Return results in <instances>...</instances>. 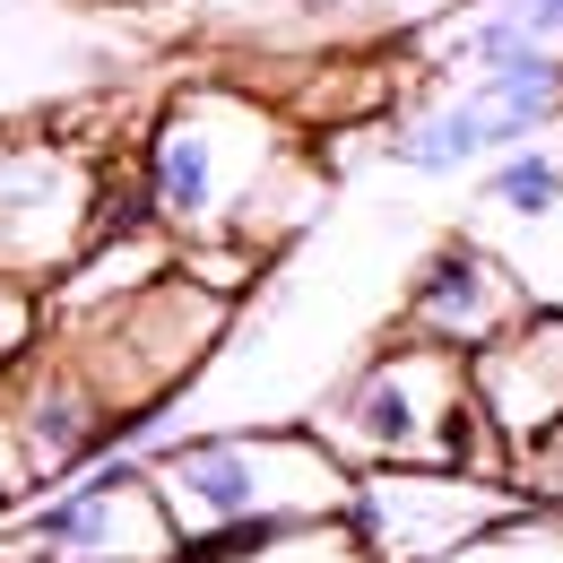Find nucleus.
<instances>
[{
  "label": "nucleus",
  "instance_id": "obj_1",
  "mask_svg": "<svg viewBox=\"0 0 563 563\" xmlns=\"http://www.w3.org/2000/svg\"><path fill=\"white\" fill-rule=\"evenodd\" d=\"M312 200H321V174L261 96L200 87V96H174L147 131V209L165 234L269 252Z\"/></svg>",
  "mask_w": 563,
  "mask_h": 563
},
{
  "label": "nucleus",
  "instance_id": "obj_2",
  "mask_svg": "<svg viewBox=\"0 0 563 563\" xmlns=\"http://www.w3.org/2000/svg\"><path fill=\"white\" fill-rule=\"evenodd\" d=\"M330 460L364 468H451V477H494L503 442L468 390V355L442 339H399L347 382V399L321 424Z\"/></svg>",
  "mask_w": 563,
  "mask_h": 563
},
{
  "label": "nucleus",
  "instance_id": "obj_3",
  "mask_svg": "<svg viewBox=\"0 0 563 563\" xmlns=\"http://www.w3.org/2000/svg\"><path fill=\"white\" fill-rule=\"evenodd\" d=\"M147 477L174 511V538H200V529H234V520H339L347 511V460H330L321 442H295V433H209V442H183L165 460H147Z\"/></svg>",
  "mask_w": 563,
  "mask_h": 563
},
{
  "label": "nucleus",
  "instance_id": "obj_4",
  "mask_svg": "<svg viewBox=\"0 0 563 563\" xmlns=\"http://www.w3.org/2000/svg\"><path fill=\"white\" fill-rule=\"evenodd\" d=\"M547 122H563V44H529L520 62L477 70L460 87H442V96H424V104H408L382 131V156L399 174H460L477 156L538 140Z\"/></svg>",
  "mask_w": 563,
  "mask_h": 563
},
{
  "label": "nucleus",
  "instance_id": "obj_5",
  "mask_svg": "<svg viewBox=\"0 0 563 563\" xmlns=\"http://www.w3.org/2000/svg\"><path fill=\"white\" fill-rule=\"evenodd\" d=\"M174 547L183 538H174V511L147 477V460H104L87 468V486L35 503L9 529L0 563H174Z\"/></svg>",
  "mask_w": 563,
  "mask_h": 563
},
{
  "label": "nucleus",
  "instance_id": "obj_6",
  "mask_svg": "<svg viewBox=\"0 0 563 563\" xmlns=\"http://www.w3.org/2000/svg\"><path fill=\"white\" fill-rule=\"evenodd\" d=\"M511 511V494L494 477H451V468H373L347 494V538L364 563H433L460 538H477L486 520Z\"/></svg>",
  "mask_w": 563,
  "mask_h": 563
},
{
  "label": "nucleus",
  "instance_id": "obj_7",
  "mask_svg": "<svg viewBox=\"0 0 563 563\" xmlns=\"http://www.w3.org/2000/svg\"><path fill=\"white\" fill-rule=\"evenodd\" d=\"M96 174L53 140H0V278H35L87 252Z\"/></svg>",
  "mask_w": 563,
  "mask_h": 563
},
{
  "label": "nucleus",
  "instance_id": "obj_8",
  "mask_svg": "<svg viewBox=\"0 0 563 563\" xmlns=\"http://www.w3.org/2000/svg\"><path fill=\"white\" fill-rule=\"evenodd\" d=\"M468 390H477V408H486L503 451L547 433L563 417V303H529L511 330L468 347Z\"/></svg>",
  "mask_w": 563,
  "mask_h": 563
},
{
  "label": "nucleus",
  "instance_id": "obj_9",
  "mask_svg": "<svg viewBox=\"0 0 563 563\" xmlns=\"http://www.w3.org/2000/svg\"><path fill=\"white\" fill-rule=\"evenodd\" d=\"M529 312V295H520V278L503 269V252H486V243H442L433 261L417 269V295H408V330L417 339H442V347H486L494 330H511Z\"/></svg>",
  "mask_w": 563,
  "mask_h": 563
},
{
  "label": "nucleus",
  "instance_id": "obj_10",
  "mask_svg": "<svg viewBox=\"0 0 563 563\" xmlns=\"http://www.w3.org/2000/svg\"><path fill=\"white\" fill-rule=\"evenodd\" d=\"M494 217H511V225H547V217H563V156L555 147H503L486 174V191H477Z\"/></svg>",
  "mask_w": 563,
  "mask_h": 563
},
{
  "label": "nucleus",
  "instance_id": "obj_11",
  "mask_svg": "<svg viewBox=\"0 0 563 563\" xmlns=\"http://www.w3.org/2000/svg\"><path fill=\"white\" fill-rule=\"evenodd\" d=\"M433 563H563V520L555 511H503Z\"/></svg>",
  "mask_w": 563,
  "mask_h": 563
},
{
  "label": "nucleus",
  "instance_id": "obj_12",
  "mask_svg": "<svg viewBox=\"0 0 563 563\" xmlns=\"http://www.w3.org/2000/svg\"><path fill=\"white\" fill-rule=\"evenodd\" d=\"M494 18H511L520 35H538V44H563V0H486Z\"/></svg>",
  "mask_w": 563,
  "mask_h": 563
},
{
  "label": "nucleus",
  "instance_id": "obj_13",
  "mask_svg": "<svg viewBox=\"0 0 563 563\" xmlns=\"http://www.w3.org/2000/svg\"><path fill=\"white\" fill-rule=\"evenodd\" d=\"M442 9H460V0H364V26H390V35H408V26H433Z\"/></svg>",
  "mask_w": 563,
  "mask_h": 563
}]
</instances>
